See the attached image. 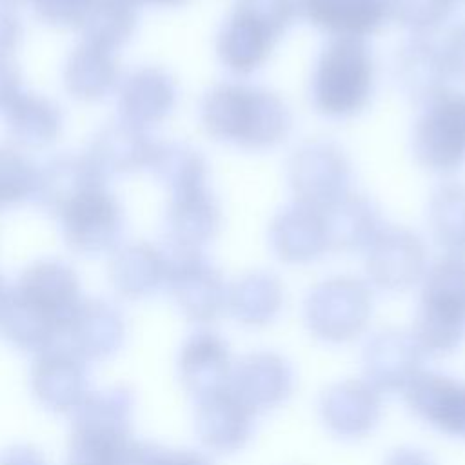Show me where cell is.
Listing matches in <instances>:
<instances>
[{
	"mask_svg": "<svg viewBox=\"0 0 465 465\" xmlns=\"http://www.w3.org/2000/svg\"><path fill=\"white\" fill-rule=\"evenodd\" d=\"M200 118L214 140L251 151L278 145L292 125L291 111L278 94L249 84L214 85L202 100Z\"/></svg>",
	"mask_w": 465,
	"mask_h": 465,
	"instance_id": "obj_1",
	"label": "cell"
},
{
	"mask_svg": "<svg viewBox=\"0 0 465 465\" xmlns=\"http://www.w3.org/2000/svg\"><path fill=\"white\" fill-rule=\"evenodd\" d=\"M134 396L125 387L94 391L73 409L67 465H120L131 441Z\"/></svg>",
	"mask_w": 465,
	"mask_h": 465,
	"instance_id": "obj_2",
	"label": "cell"
},
{
	"mask_svg": "<svg viewBox=\"0 0 465 465\" xmlns=\"http://www.w3.org/2000/svg\"><path fill=\"white\" fill-rule=\"evenodd\" d=\"M421 280L411 332L425 356H447L465 340V258L443 256Z\"/></svg>",
	"mask_w": 465,
	"mask_h": 465,
	"instance_id": "obj_3",
	"label": "cell"
},
{
	"mask_svg": "<svg viewBox=\"0 0 465 465\" xmlns=\"http://www.w3.org/2000/svg\"><path fill=\"white\" fill-rule=\"evenodd\" d=\"M374 89V62L360 38H331L322 49L311 80L312 107L329 118L358 114Z\"/></svg>",
	"mask_w": 465,
	"mask_h": 465,
	"instance_id": "obj_4",
	"label": "cell"
},
{
	"mask_svg": "<svg viewBox=\"0 0 465 465\" xmlns=\"http://www.w3.org/2000/svg\"><path fill=\"white\" fill-rule=\"evenodd\" d=\"M296 15V0H238L216 38L220 62L236 74L260 69Z\"/></svg>",
	"mask_w": 465,
	"mask_h": 465,
	"instance_id": "obj_5",
	"label": "cell"
},
{
	"mask_svg": "<svg viewBox=\"0 0 465 465\" xmlns=\"http://www.w3.org/2000/svg\"><path fill=\"white\" fill-rule=\"evenodd\" d=\"M372 307V291L365 282L332 276L307 292L303 320L314 338L325 343H347L367 329Z\"/></svg>",
	"mask_w": 465,
	"mask_h": 465,
	"instance_id": "obj_6",
	"label": "cell"
},
{
	"mask_svg": "<svg viewBox=\"0 0 465 465\" xmlns=\"http://www.w3.org/2000/svg\"><path fill=\"white\" fill-rule=\"evenodd\" d=\"M416 162L432 173H452L465 163V94L443 93L429 102L412 133Z\"/></svg>",
	"mask_w": 465,
	"mask_h": 465,
	"instance_id": "obj_7",
	"label": "cell"
},
{
	"mask_svg": "<svg viewBox=\"0 0 465 465\" xmlns=\"http://www.w3.org/2000/svg\"><path fill=\"white\" fill-rule=\"evenodd\" d=\"M167 265V282L180 312L196 323H209L227 309L229 285L202 251L167 245L162 251Z\"/></svg>",
	"mask_w": 465,
	"mask_h": 465,
	"instance_id": "obj_8",
	"label": "cell"
},
{
	"mask_svg": "<svg viewBox=\"0 0 465 465\" xmlns=\"http://www.w3.org/2000/svg\"><path fill=\"white\" fill-rule=\"evenodd\" d=\"M351 162L341 147L329 140L302 143L289 158L287 180L296 202L327 209L349 193Z\"/></svg>",
	"mask_w": 465,
	"mask_h": 465,
	"instance_id": "obj_9",
	"label": "cell"
},
{
	"mask_svg": "<svg viewBox=\"0 0 465 465\" xmlns=\"http://www.w3.org/2000/svg\"><path fill=\"white\" fill-rule=\"evenodd\" d=\"M425 352L412 332L381 329L361 351L363 380L380 394H403L423 371Z\"/></svg>",
	"mask_w": 465,
	"mask_h": 465,
	"instance_id": "obj_10",
	"label": "cell"
},
{
	"mask_svg": "<svg viewBox=\"0 0 465 465\" xmlns=\"http://www.w3.org/2000/svg\"><path fill=\"white\" fill-rule=\"evenodd\" d=\"M296 383L292 363L276 351H252L232 365L229 391L252 412L283 405Z\"/></svg>",
	"mask_w": 465,
	"mask_h": 465,
	"instance_id": "obj_11",
	"label": "cell"
},
{
	"mask_svg": "<svg viewBox=\"0 0 465 465\" xmlns=\"http://www.w3.org/2000/svg\"><path fill=\"white\" fill-rule=\"evenodd\" d=\"M60 220L67 245L91 256L114 247L124 229L122 209L104 185L76 198L60 214Z\"/></svg>",
	"mask_w": 465,
	"mask_h": 465,
	"instance_id": "obj_12",
	"label": "cell"
},
{
	"mask_svg": "<svg viewBox=\"0 0 465 465\" xmlns=\"http://www.w3.org/2000/svg\"><path fill=\"white\" fill-rule=\"evenodd\" d=\"M365 271L381 291H407L425 274L427 256L421 240L405 227H383L365 251Z\"/></svg>",
	"mask_w": 465,
	"mask_h": 465,
	"instance_id": "obj_13",
	"label": "cell"
},
{
	"mask_svg": "<svg viewBox=\"0 0 465 465\" xmlns=\"http://www.w3.org/2000/svg\"><path fill=\"white\" fill-rule=\"evenodd\" d=\"M318 416L336 438L356 441L367 438L381 420V394L365 380H340L318 398Z\"/></svg>",
	"mask_w": 465,
	"mask_h": 465,
	"instance_id": "obj_14",
	"label": "cell"
},
{
	"mask_svg": "<svg viewBox=\"0 0 465 465\" xmlns=\"http://www.w3.org/2000/svg\"><path fill=\"white\" fill-rule=\"evenodd\" d=\"M409 411L425 425L452 440H465V381L421 371L403 392Z\"/></svg>",
	"mask_w": 465,
	"mask_h": 465,
	"instance_id": "obj_15",
	"label": "cell"
},
{
	"mask_svg": "<svg viewBox=\"0 0 465 465\" xmlns=\"http://www.w3.org/2000/svg\"><path fill=\"white\" fill-rule=\"evenodd\" d=\"M252 412L229 387L196 400L194 432L200 443L218 454L242 450L254 434Z\"/></svg>",
	"mask_w": 465,
	"mask_h": 465,
	"instance_id": "obj_16",
	"label": "cell"
},
{
	"mask_svg": "<svg viewBox=\"0 0 465 465\" xmlns=\"http://www.w3.org/2000/svg\"><path fill=\"white\" fill-rule=\"evenodd\" d=\"M232 365L229 343L209 329L191 332L178 352V378L194 400L227 389Z\"/></svg>",
	"mask_w": 465,
	"mask_h": 465,
	"instance_id": "obj_17",
	"label": "cell"
},
{
	"mask_svg": "<svg viewBox=\"0 0 465 465\" xmlns=\"http://www.w3.org/2000/svg\"><path fill=\"white\" fill-rule=\"evenodd\" d=\"M84 358L73 349L47 347L31 367V389L36 400L53 412L73 411L87 394Z\"/></svg>",
	"mask_w": 465,
	"mask_h": 465,
	"instance_id": "obj_18",
	"label": "cell"
},
{
	"mask_svg": "<svg viewBox=\"0 0 465 465\" xmlns=\"http://www.w3.org/2000/svg\"><path fill=\"white\" fill-rule=\"evenodd\" d=\"M450 76L443 47L427 35H414L396 54L394 78L398 87L416 104L427 105L443 94Z\"/></svg>",
	"mask_w": 465,
	"mask_h": 465,
	"instance_id": "obj_19",
	"label": "cell"
},
{
	"mask_svg": "<svg viewBox=\"0 0 465 465\" xmlns=\"http://www.w3.org/2000/svg\"><path fill=\"white\" fill-rule=\"evenodd\" d=\"M269 245L285 263L318 260L329 249L322 211L296 200L285 205L269 225Z\"/></svg>",
	"mask_w": 465,
	"mask_h": 465,
	"instance_id": "obj_20",
	"label": "cell"
},
{
	"mask_svg": "<svg viewBox=\"0 0 465 465\" xmlns=\"http://www.w3.org/2000/svg\"><path fill=\"white\" fill-rule=\"evenodd\" d=\"M65 334L80 358L107 360L124 345L125 322L122 312L109 302L80 300L67 322Z\"/></svg>",
	"mask_w": 465,
	"mask_h": 465,
	"instance_id": "obj_21",
	"label": "cell"
},
{
	"mask_svg": "<svg viewBox=\"0 0 465 465\" xmlns=\"http://www.w3.org/2000/svg\"><path fill=\"white\" fill-rule=\"evenodd\" d=\"M298 13L332 38H360L376 33L391 16L389 0H296Z\"/></svg>",
	"mask_w": 465,
	"mask_h": 465,
	"instance_id": "obj_22",
	"label": "cell"
},
{
	"mask_svg": "<svg viewBox=\"0 0 465 465\" xmlns=\"http://www.w3.org/2000/svg\"><path fill=\"white\" fill-rule=\"evenodd\" d=\"M15 291L51 314L64 327V332L71 314L80 303L76 272L58 260H42L29 265L20 274Z\"/></svg>",
	"mask_w": 465,
	"mask_h": 465,
	"instance_id": "obj_23",
	"label": "cell"
},
{
	"mask_svg": "<svg viewBox=\"0 0 465 465\" xmlns=\"http://www.w3.org/2000/svg\"><path fill=\"white\" fill-rule=\"evenodd\" d=\"M102 173L87 156L64 154L36 171L33 194L45 211L60 216L76 198L104 185Z\"/></svg>",
	"mask_w": 465,
	"mask_h": 465,
	"instance_id": "obj_24",
	"label": "cell"
},
{
	"mask_svg": "<svg viewBox=\"0 0 465 465\" xmlns=\"http://www.w3.org/2000/svg\"><path fill=\"white\" fill-rule=\"evenodd\" d=\"M322 216L329 249L343 252L367 251L383 229L376 202L351 191L323 209Z\"/></svg>",
	"mask_w": 465,
	"mask_h": 465,
	"instance_id": "obj_25",
	"label": "cell"
},
{
	"mask_svg": "<svg viewBox=\"0 0 465 465\" xmlns=\"http://www.w3.org/2000/svg\"><path fill=\"white\" fill-rule=\"evenodd\" d=\"M154 147L145 127L122 120L105 125L94 136L87 158L105 178L107 174L133 173L149 165Z\"/></svg>",
	"mask_w": 465,
	"mask_h": 465,
	"instance_id": "obj_26",
	"label": "cell"
},
{
	"mask_svg": "<svg viewBox=\"0 0 465 465\" xmlns=\"http://www.w3.org/2000/svg\"><path fill=\"white\" fill-rule=\"evenodd\" d=\"M176 104L174 80L158 67H142L131 73L118 96L124 120L136 125H151L163 120Z\"/></svg>",
	"mask_w": 465,
	"mask_h": 465,
	"instance_id": "obj_27",
	"label": "cell"
},
{
	"mask_svg": "<svg viewBox=\"0 0 465 465\" xmlns=\"http://www.w3.org/2000/svg\"><path fill=\"white\" fill-rule=\"evenodd\" d=\"M220 229V209L207 189L171 196L167 240L171 247L202 251Z\"/></svg>",
	"mask_w": 465,
	"mask_h": 465,
	"instance_id": "obj_28",
	"label": "cell"
},
{
	"mask_svg": "<svg viewBox=\"0 0 465 465\" xmlns=\"http://www.w3.org/2000/svg\"><path fill=\"white\" fill-rule=\"evenodd\" d=\"M285 303V289L280 278L267 271H252L229 285L227 309L245 327L272 323Z\"/></svg>",
	"mask_w": 465,
	"mask_h": 465,
	"instance_id": "obj_29",
	"label": "cell"
},
{
	"mask_svg": "<svg viewBox=\"0 0 465 465\" xmlns=\"http://www.w3.org/2000/svg\"><path fill=\"white\" fill-rule=\"evenodd\" d=\"M0 334L22 351L42 352L64 334V327L44 309L11 289L0 305Z\"/></svg>",
	"mask_w": 465,
	"mask_h": 465,
	"instance_id": "obj_30",
	"label": "cell"
},
{
	"mask_svg": "<svg viewBox=\"0 0 465 465\" xmlns=\"http://www.w3.org/2000/svg\"><path fill=\"white\" fill-rule=\"evenodd\" d=\"M109 278L122 296L149 298L167 282L165 258L147 243L125 245L111 258Z\"/></svg>",
	"mask_w": 465,
	"mask_h": 465,
	"instance_id": "obj_31",
	"label": "cell"
},
{
	"mask_svg": "<svg viewBox=\"0 0 465 465\" xmlns=\"http://www.w3.org/2000/svg\"><path fill=\"white\" fill-rule=\"evenodd\" d=\"M118 69L113 51L84 42L78 45L65 64L64 82L71 96L94 100L105 96L116 84Z\"/></svg>",
	"mask_w": 465,
	"mask_h": 465,
	"instance_id": "obj_32",
	"label": "cell"
},
{
	"mask_svg": "<svg viewBox=\"0 0 465 465\" xmlns=\"http://www.w3.org/2000/svg\"><path fill=\"white\" fill-rule=\"evenodd\" d=\"M7 131L25 147H42L56 138L62 125L58 107L38 94H18L5 109Z\"/></svg>",
	"mask_w": 465,
	"mask_h": 465,
	"instance_id": "obj_33",
	"label": "cell"
},
{
	"mask_svg": "<svg viewBox=\"0 0 465 465\" xmlns=\"http://www.w3.org/2000/svg\"><path fill=\"white\" fill-rule=\"evenodd\" d=\"M427 218L432 238L445 256L465 258V185H440L430 196Z\"/></svg>",
	"mask_w": 465,
	"mask_h": 465,
	"instance_id": "obj_34",
	"label": "cell"
},
{
	"mask_svg": "<svg viewBox=\"0 0 465 465\" xmlns=\"http://www.w3.org/2000/svg\"><path fill=\"white\" fill-rule=\"evenodd\" d=\"M149 167L156 180L171 191V196L205 189L207 163L196 149L185 143L156 145Z\"/></svg>",
	"mask_w": 465,
	"mask_h": 465,
	"instance_id": "obj_35",
	"label": "cell"
},
{
	"mask_svg": "<svg viewBox=\"0 0 465 465\" xmlns=\"http://www.w3.org/2000/svg\"><path fill=\"white\" fill-rule=\"evenodd\" d=\"M136 5L134 0H94L80 24L84 42L109 51L125 44L136 27Z\"/></svg>",
	"mask_w": 465,
	"mask_h": 465,
	"instance_id": "obj_36",
	"label": "cell"
},
{
	"mask_svg": "<svg viewBox=\"0 0 465 465\" xmlns=\"http://www.w3.org/2000/svg\"><path fill=\"white\" fill-rule=\"evenodd\" d=\"M454 0H389L391 16L414 35H429L447 20Z\"/></svg>",
	"mask_w": 465,
	"mask_h": 465,
	"instance_id": "obj_37",
	"label": "cell"
},
{
	"mask_svg": "<svg viewBox=\"0 0 465 465\" xmlns=\"http://www.w3.org/2000/svg\"><path fill=\"white\" fill-rule=\"evenodd\" d=\"M36 171L13 149H0V205L16 203L33 194Z\"/></svg>",
	"mask_w": 465,
	"mask_h": 465,
	"instance_id": "obj_38",
	"label": "cell"
},
{
	"mask_svg": "<svg viewBox=\"0 0 465 465\" xmlns=\"http://www.w3.org/2000/svg\"><path fill=\"white\" fill-rule=\"evenodd\" d=\"M42 20L53 25H78L84 22L94 0H33Z\"/></svg>",
	"mask_w": 465,
	"mask_h": 465,
	"instance_id": "obj_39",
	"label": "cell"
},
{
	"mask_svg": "<svg viewBox=\"0 0 465 465\" xmlns=\"http://www.w3.org/2000/svg\"><path fill=\"white\" fill-rule=\"evenodd\" d=\"M167 447L149 443V441H136L131 440L120 465H165L167 463Z\"/></svg>",
	"mask_w": 465,
	"mask_h": 465,
	"instance_id": "obj_40",
	"label": "cell"
},
{
	"mask_svg": "<svg viewBox=\"0 0 465 465\" xmlns=\"http://www.w3.org/2000/svg\"><path fill=\"white\" fill-rule=\"evenodd\" d=\"M22 36L20 18L9 5V2L0 0V56H5L16 47Z\"/></svg>",
	"mask_w": 465,
	"mask_h": 465,
	"instance_id": "obj_41",
	"label": "cell"
},
{
	"mask_svg": "<svg viewBox=\"0 0 465 465\" xmlns=\"http://www.w3.org/2000/svg\"><path fill=\"white\" fill-rule=\"evenodd\" d=\"M443 51L449 62L450 74L465 82V22L450 31Z\"/></svg>",
	"mask_w": 465,
	"mask_h": 465,
	"instance_id": "obj_42",
	"label": "cell"
},
{
	"mask_svg": "<svg viewBox=\"0 0 465 465\" xmlns=\"http://www.w3.org/2000/svg\"><path fill=\"white\" fill-rule=\"evenodd\" d=\"M18 94H20L18 69L7 56H0V109H7L9 104Z\"/></svg>",
	"mask_w": 465,
	"mask_h": 465,
	"instance_id": "obj_43",
	"label": "cell"
},
{
	"mask_svg": "<svg viewBox=\"0 0 465 465\" xmlns=\"http://www.w3.org/2000/svg\"><path fill=\"white\" fill-rule=\"evenodd\" d=\"M0 465H47L44 454L31 445H13L0 454Z\"/></svg>",
	"mask_w": 465,
	"mask_h": 465,
	"instance_id": "obj_44",
	"label": "cell"
},
{
	"mask_svg": "<svg viewBox=\"0 0 465 465\" xmlns=\"http://www.w3.org/2000/svg\"><path fill=\"white\" fill-rule=\"evenodd\" d=\"M383 465H436L432 456L418 447H398L387 454Z\"/></svg>",
	"mask_w": 465,
	"mask_h": 465,
	"instance_id": "obj_45",
	"label": "cell"
},
{
	"mask_svg": "<svg viewBox=\"0 0 465 465\" xmlns=\"http://www.w3.org/2000/svg\"><path fill=\"white\" fill-rule=\"evenodd\" d=\"M165 465H213V463L205 454H202L198 450L169 449Z\"/></svg>",
	"mask_w": 465,
	"mask_h": 465,
	"instance_id": "obj_46",
	"label": "cell"
},
{
	"mask_svg": "<svg viewBox=\"0 0 465 465\" xmlns=\"http://www.w3.org/2000/svg\"><path fill=\"white\" fill-rule=\"evenodd\" d=\"M136 4H140V2H147V4H156V5H178V4H182V2H185V0H134Z\"/></svg>",
	"mask_w": 465,
	"mask_h": 465,
	"instance_id": "obj_47",
	"label": "cell"
},
{
	"mask_svg": "<svg viewBox=\"0 0 465 465\" xmlns=\"http://www.w3.org/2000/svg\"><path fill=\"white\" fill-rule=\"evenodd\" d=\"M5 289H4V282H2V278H0V305H2V300H4V296H5Z\"/></svg>",
	"mask_w": 465,
	"mask_h": 465,
	"instance_id": "obj_48",
	"label": "cell"
},
{
	"mask_svg": "<svg viewBox=\"0 0 465 465\" xmlns=\"http://www.w3.org/2000/svg\"><path fill=\"white\" fill-rule=\"evenodd\" d=\"M454 2H461V0H454Z\"/></svg>",
	"mask_w": 465,
	"mask_h": 465,
	"instance_id": "obj_49",
	"label": "cell"
},
{
	"mask_svg": "<svg viewBox=\"0 0 465 465\" xmlns=\"http://www.w3.org/2000/svg\"><path fill=\"white\" fill-rule=\"evenodd\" d=\"M5 2H9V0H5Z\"/></svg>",
	"mask_w": 465,
	"mask_h": 465,
	"instance_id": "obj_50",
	"label": "cell"
}]
</instances>
